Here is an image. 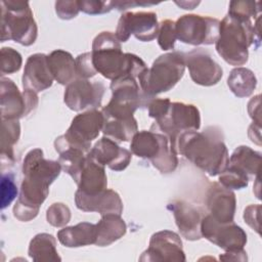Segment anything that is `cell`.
<instances>
[{
    "mask_svg": "<svg viewBox=\"0 0 262 262\" xmlns=\"http://www.w3.org/2000/svg\"><path fill=\"white\" fill-rule=\"evenodd\" d=\"M58 161L46 160L41 148L31 149L23 163L24 179L18 199L13 207V216L19 221L34 219L49 193L50 184L59 176Z\"/></svg>",
    "mask_w": 262,
    "mask_h": 262,
    "instance_id": "6da1fadb",
    "label": "cell"
},
{
    "mask_svg": "<svg viewBox=\"0 0 262 262\" xmlns=\"http://www.w3.org/2000/svg\"><path fill=\"white\" fill-rule=\"evenodd\" d=\"M222 130L209 126L203 131H188L179 135L175 148L195 167L210 176L222 173L228 165V150Z\"/></svg>",
    "mask_w": 262,
    "mask_h": 262,
    "instance_id": "7a4b0ae2",
    "label": "cell"
},
{
    "mask_svg": "<svg viewBox=\"0 0 262 262\" xmlns=\"http://www.w3.org/2000/svg\"><path fill=\"white\" fill-rule=\"evenodd\" d=\"M91 58L96 73L116 80L123 76H138L147 68L135 54L124 53L121 43L112 32H101L93 40Z\"/></svg>",
    "mask_w": 262,
    "mask_h": 262,
    "instance_id": "3957f363",
    "label": "cell"
},
{
    "mask_svg": "<svg viewBox=\"0 0 262 262\" xmlns=\"http://www.w3.org/2000/svg\"><path fill=\"white\" fill-rule=\"evenodd\" d=\"M260 16L252 20H238L228 14L220 21L219 36L215 42L218 54L231 66H243L249 59V47L260 44Z\"/></svg>",
    "mask_w": 262,
    "mask_h": 262,
    "instance_id": "277c9868",
    "label": "cell"
},
{
    "mask_svg": "<svg viewBox=\"0 0 262 262\" xmlns=\"http://www.w3.org/2000/svg\"><path fill=\"white\" fill-rule=\"evenodd\" d=\"M185 71L184 53L172 51L156 58L137 78L142 92L148 98L171 90L183 77Z\"/></svg>",
    "mask_w": 262,
    "mask_h": 262,
    "instance_id": "5b68a950",
    "label": "cell"
},
{
    "mask_svg": "<svg viewBox=\"0 0 262 262\" xmlns=\"http://www.w3.org/2000/svg\"><path fill=\"white\" fill-rule=\"evenodd\" d=\"M38 28L27 1H1V42H14L30 46L35 43Z\"/></svg>",
    "mask_w": 262,
    "mask_h": 262,
    "instance_id": "8992f818",
    "label": "cell"
},
{
    "mask_svg": "<svg viewBox=\"0 0 262 262\" xmlns=\"http://www.w3.org/2000/svg\"><path fill=\"white\" fill-rule=\"evenodd\" d=\"M130 148L133 155L150 161L163 174L174 172L177 168V152L163 133L151 130L137 131L131 139Z\"/></svg>",
    "mask_w": 262,
    "mask_h": 262,
    "instance_id": "52a82bcc",
    "label": "cell"
},
{
    "mask_svg": "<svg viewBox=\"0 0 262 262\" xmlns=\"http://www.w3.org/2000/svg\"><path fill=\"white\" fill-rule=\"evenodd\" d=\"M200 127L201 115L195 105L171 101L166 113L155 120L150 130L165 134L176 150L175 143L179 135L188 131H198Z\"/></svg>",
    "mask_w": 262,
    "mask_h": 262,
    "instance_id": "ba28073f",
    "label": "cell"
},
{
    "mask_svg": "<svg viewBox=\"0 0 262 262\" xmlns=\"http://www.w3.org/2000/svg\"><path fill=\"white\" fill-rule=\"evenodd\" d=\"M220 20L199 14H184L175 21L177 39L189 45H211L219 36Z\"/></svg>",
    "mask_w": 262,
    "mask_h": 262,
    "instance_id": "9c48e42d",
    "label": "cell"
},
{
    "mask_svg": "<svg viewBox=\"0 0 262 262\" xmlns=\"http://www.w3.org/2000/svg\"><path fill=\"white\" fill-rule=\"evenodd\" d=\"M104 117L101 111L89 110L77 115L61 139L74 147L81 148L87 152L91 149V141L94 140L102 130Z\"/></svg>",
    "mask_w": 262,
    "mask_h": 262,
    "instance_id": "30bf717a",
    "label": "cell"
},
{
    "mask_svg": "<svg viewBox=\"0 0 262 262\" xmlns=\"http://www.w3.org/2000/svg\"><path fill=\"white\" fill-rule=\"evenodd\" d=\"M37 105V93L30 90L20 92L12 80L1 77L0 106L2 119L18 120L29 115Z\"/></svg>",
    "mask_w": 262,
    "mask_h": 262,
    "instance_id": "8fae6325",
    "label": "cell"
},
{
    "mask_svg": "<svg viewBox=\"0 0 262 262\" xmlns=\"http://www.w3.org/2000/svg\"><path fill=\"white\" fill-rule=\"evenodd\" d=\"M202 237L223 249L225 252L243 250L247 244V233L233 222L220 223L210 214L201 222Z\"/></svg>",
    "mask_w": 262,
    "mask_h": 262,
    "instance_id": "7c38bea8",
    "label": "cell"
},
{
    "mask_svg": "<svg viewBox=\"0 0 262 262\" xmlns=\"http://www.w3.org/2000/svg\"><path fill=\"white\" fill-rule=\"evenodd\" d=\"M158 32L159 23L155 12L128 11L120 16L115 35L120 42L128 41L131 35L139 41L149 42L158 36Z\"/></svg>",
    "mask_w": 262,
    "mask_h": 262,
    "instance_id": "4fadbf2b",
    "label": "cell"
},
{
    "mask_svg": "<svg viewBox=\"0 0 262 262\" xmlns=\"http://www.w3.org/2000/svg\"><path fill=\"white\" fill-rule=\"evenodd\" d=\"M104 92L105 87L100 81L91 82L88 79L77 78L67 86L63 101L75 112L96 110L101 105Z\"/></svg>",
    "mask_w": 262,
    "mask_h": 262,
    "instance_id": "5bb4252c",
    "label": "cell"
},
{
    "mask_svg": "<svg viewBox=\"0 0 262 262\" xmlns=\"http://www.w3.org/2000/svg\"><path fill=\"white\" fill-rule=\"evenodd\" d=\"M186 260L180 236L171 230H161L150 236L148 248L139 257L142 262Z\"/></svg>",
    "mask_w": 262,
    "mask_h": 262,
    "instance_id": "9a60e30c",
    "label": "cell"
},
{
    "mask_svg": "<svg viewBox=\"0 0 262 262\" xmlns=\"http://www.w3.org/2000/svg\"><path fill=\"white\" fill-rule=\"evenodd\" d=\"M185 67L188 68L191 80L202 86L216 85L223 76L220 64L203 48H195L184 53Z\"/></svg>",
    "mask_w": 262,
    "mask_h": 262,
    "instance_id": "2e32d148",
    "label": "cell"
},
{
    "mask_svg": "<svg viewBox=\"0 0 262 262\" xmlns=\"http://www.w3.org/2000/svg\"><path fill=\"white\" fill-rule=\"evenodd\" d=\"M112 98L110 102L135 112L138 107L147 106L148 98L141 90L138 80L132 76H123L111 83Z\"/></svg>",
    "mask_w": 262,
    "mask_h": 262,
    "instance_id": "e0dca14e",
    "label": "cell"
},
{
    "mask_svg": "<svg viewBox=\"0 0 262 262\" xmlns=\"http://www.w3.org/2000/svg\"><path fill=\"white\" fill-rule=\"evenodd\" d=\"M205 203L210 215L216 221L220 223L233 222L236 199L231 189L222 186L219 182H213L208 187Z\"/></svg>",
    "mask_w": 262,
    "mask_h": 262,
    "instance_id": "ac0fdd59",
    "label": "cell"
},
{
    "mask_svg": "<svg viewBox=\"0 0 262 262\" xmlns=\"http://www.w3.org/2000/svg\"><path fill=\"white\" fill-rule=\"evenodd\" d=\"M167 209L172 212L175 223L181 235L188 241L202 238L201 222L202 211L195 206L181 200H175L167 205Z\"/></svg>",
    "mask_w": 262,
    "mask_h": 262,
    "instance_id": "d6986e66",
    "label": "cell"
},
{
    "mask_svg": "<svg viewBox=\"0 0 262 262\" xmlns=\"http://www.w3.org/2000/svg\"><path fill=\"white\" fill-rule=\"evenodd\" d=\"M72 178L78 185V190L85 194H96L105 190L107 186L104 166L97 163L90 154L87 155Z\"/></svg>",
    "mask_w": 262,
    "mask_h": 262,
    "instance_id": "ffe728a7",
    "label": "cell"
},
{
    "mask_svg": "<svg viewBox=\"0 0 262 262\" xmlns=\"http://www.w3.org/2000/svg\"><path fill=\"white\" fill-rule=\"evenodd\" d=\"M75 203L79 210L97 212L101 216L105 214L121 215L123 212V202L119 193L113 189H105L96 194H85L77 189Z\"/></svg>",
    "mask_w": 262,
    "mask_h": 262,
    "instance_id": "44dd1931",
    "label": "cell"
},
{
    "mask_svg": "<svg viewBox=\"0 0 262 262\" xmlns=\"http://www.w3.org/2000/svg\"><path fill=\"white\" fill-rule=\"evenodd\" d=\"M53 80L46 54L35 53L28 57L21 78L24 90L39 93L49 88Z\"/></svg>",
    "mask_w": 262,
    "mask_h": 262,
    "instance_id": "7402d4cb",
    "label": "cell"
},
{
    "mask_svg": "<svg viewBox=\"0 0 262 262\" xmlns=\"http://www.w3.org/2000/svg\"><path fill=\"white\" fill-rule=\"evenodd\" d=\"M90 156L102 166L114 171H123L131 162L132 152L121 147L115 140L103 136L90 149Z\"/></svg>",
    "mask_w": 262,
    "mask_h": 262,
    "instance_id": "603a6c76",
    "label": "cell"
},
{
    "mask_svg": "<svg viewBox=\"0 0 262 262\" xmlns=\"http://www.w3.org/2000/svg\"><path fill=\"white\" fill-rule=\"evenodd\" d=\"M47 61L50 72L57 83L68 86L78 78L76 60L70 52L56 49L47 55Z\"/></svg>",
    "mask_w": 262,
    "mask_h": 262,
    "instance_id": "cb8c5ba5",
    "label": "cell"
},
{
    "mask_svg": "<svg viewBox=\"0 0 262 262\" xmlns=\"http://www.w3.org/2000/svg\"><path fill=\"white\" fill-rule=\"evenodd\" d=\"M96 241L98 247H106L123 237L127 230L125 221L118 214H105L95 224Z\"/></svg>",
    "mask_w": 262,
    "mask_h": 262,
    "instance_id": "d4e9b609",
    "label": "cell"
},
{
    "mask_svg": "<svg viewBox=\"0 0 262 262\" xmlns=\"http://www.w3.org/2000/svg\"><path fill=\"white\" fill-rule=\"evenodd\" d=\"M57 238L67 248H79L95 244V224L80 222L74 226L63 227L57 232Z\"/></svg>",
    "mask_w": 262,
    "mask_h": 262,
    "instance_id": "484cf974",
    "label": "cell"
},
{
    "mask_svg": "<svg viewBox=\"0 0 262 262\" xmlns=\"http://www.w3.org/2000/svg\"><path fill=\"white\" fill-rule=\"evenodd\" d=\"M104 117L102 133L116 142H127L138 131L137 121L133 117Z\"/></svg>",
    "mask_w": 262,
    "mask_h": 262,
    "instance_id": "4316f807",
    "label": "cell"
},
{
    "mask_svg": "<svg viewBox=\"0 0 262 262\" xmlns=\"http://www.w3.org/2000/svg\"><path fill=\"white\" fill-rule=\"evenodd\" d=\"M29 256L35 262H56L61 258L56 250V241L49 233H38L30 242Z\"/></svg>",
    "mask_w": 262,
    "mask_h": 262,
    "instance_id": "83f0119b",
    "label": "cell"
},
{
    "mask_svg": "<svg viewBox=\"0 0 262 262\" xmlns=\"http://www.w3.org/2000/svg\"><path fill=\"white\" fill-rule=\"evenodd\" d=\"M260 161L261 152L252 149L250 146L239 145L228 159V165L246 173L252 179L258 175Z\"/></svg>",
    "mask_w": 262,
    "mask_h": 262,
    "instance_id": "f1b7e54d",
    "label": "cell"
},
{
    "mask_svg": "<svg viewBox=\"0 0 262 262\" xmlns=\"http://www.w3.org/2000/svg\"><path fill=\"white\" fill-rule=\"evenodd\" d=\"M227 85L235 96L247 97L254 92L257 86V79L251 70L237 67L230 72Z\"/></svg>",
    "mask_w": 262,
    "mask_h": 262,
    "instance_id": "f546056e",
    "label": "cell"
},
{
    "mask_svg": "<svg viewBox=\"0 0 262 262\" xmlns=\"http://www.w3.org/2000/svg\"><path fill=\"white\" fill-rule=\"evenodd\" d=\"M20 135V125L18 120L2 119V135H1V162L13 165L14 151L13 146L17 142Z\"/></svg>",
    "mask_w": 262,
    "mask_h": 262,
    "instance_id": "4dcf8cb0",
    "label": "cell"
},
{
    "mask_svg": "<svg viewBox=\"0 0 262 262\" xmlns=\"http://www.w3.org/2000/svg\"><path fill=\"white\" fill-rule=\"evenodd\" d=\"M260 11V2L231 1L229 3L228 15L238 20H251L252 17H259Z\"/></svg>",
    "mask_w": 262,
    "mask_h": 262,
    "instance_id": "1f68e13d",
    "label": "cell"
},
{
    "mask_svg": "<svg viewBox=\"0 0 262 262\" xmlns=\"http://www.w3.org/2000/svg\"><path fill=\"white\" fill-rule=\"evenodd\" d=\"M250 177L241 170L227 165L226 169L219 174V183L228 189H242L248 186Z\"/></svg>",
    "mask_w": 262,
    "mask_h": 262,
    "instance_id": "d6a6232c",
    "label": "cell"
},
{
    "mask_svg": "<svg viewBox=\"0 0 262 262\" xmlns=\"http://www.w3.org/2000/svg\"><path fill=\"white\" fill-rule=\"evenodd\" d=\"M158 44L163 50L174 49L176 42V31H175V21L171 19L162 20L159 24L158 32Z\"/></svg>",
    "mask_w": 262,
    "mask_h": 262,
    "instance_id": "836d02e7",
    "label": "cell"
},
{
    "mask_svg": "<svg viewBox=\"0 0 262 262\" xmlns=\"http://www.w3.org/2000/svg\"><path fill=\"white\" fill-rule=\"evenodd\" d=\"M46 219L54 227H63L71 220V210L63 203H54L47 209Z\"/></svg>",
    "mask_w": 262,
    "mask_h": 262,
    "instance_id": "e575fe53",
    "label": "cell"
},
{
    "mask_svg": "<svg viewBox=\"0 0 262 262\" xmlns=\"http://www.w3.org/2000/svg\"><path fill=\"white\" fill-rule=\"evenodd\" d=\"M23 63L21 55L11 47L1 48V75L12 74L19 71Z\"/></svg>",
    "mask_w": 262,
    "mask_h": 262,
    "instance_id": "d590c367",
    "label": "cell"
},
{
    "mask_svg": "<svg viewBox=\"0 0 262 262\" xmlns=\"http://www.w3.org/2000/svg\"><path fill=\"white\" fill-rule=\"evenodd\" d=\"M17 194V187L14 182V177L7 173L1 177V209H5L11 204Z\"/></svg>",
    "mask_w": 262,
    "mask_h": 262,
    "instance_id": "8d00e7d4",
    "label": "cell"
},
{
    "mask_svg": "<svg viewBox=\"0 0 262 262\" xmlns=\"http://www.w3.org/2000/svg\"><path fill=\"white\" fill-rule=\"evenodd\" d=\"M79 8L87 14H102L110 12L114 8V1L83 0L78 1Z\"/></svg>",
    "mask_w": 262,
    "mask_h": 262,
    "instance_id": "74e56055",
    "label": "cell"
},
{
    "mask_svg": "<svg viewBox=\"0 0 262 262\" xmlns=\"http://www.w3.org/2000/svg\"><path fill=\"white\" fill-rule=\"evenodd\" d=\"M76 71L77 77L81 79H89L94 77L97 73L93 67L91 52H85L79 54L76 57Z\"/></svg>",
    "mask_w": 262,
    "mask_h": 262,
    "instance_id": "f35d334b",
    "label": "cell"
},
{
    "mask_svg": "<svg viewBox=\"0 0 262 262\" xmlns=\"http://www.w3.org/2000/svg\"><path fill=\"white\" fill-rule=\"evenodd\" d=\"M80 11L78 1H56L55 12L61 19H72Z\"/></svg>",
    "mask_w": 262,
    "mask_h": 262,
    "instance_id": "ab89813d",
    "label": "cell"
},
{
    "mask_svg": "<svg viewBox=\"0 0 262 262\" xmlns=\"http://www.w3.org/2000/svg\"><path fill=\"white\" fill-rule=\"evenodd\" d=\"M260 211H261V206L259 204L250 205L244 211L245 222L259 234H260V221H259Z\"/></svg>",
    "mask_w": 262,
    "mask_h": 262,
    "instance_id": "60d3db41",
    "label": "cell"
},
{
    "mask_svg": "<svg viewBox=\"0 0 262 262\" xmlns=\"http://www.w3.org/2000/svg\"><path fill=\"white\" fill-rule=\"evenodd\" d=\"M248 112L250 117L254 120V123L260 125V95H256L249 101Z\"/></svg>",
    "mask_w": 262,
    "mask_h": 262,
    "instance_id": "b9f144b4",
    "label": "cell"
},
{
    "mask_svg": "<svg viewBox=\"0 0 262 262\" xmlns=\"http://www.w3.org/2000/svg\"><path fill=\"white\" fill-rule=\"evenodd\" d=\"M220 260L223 261H247V252L243 249L239 251H231L225 252L224 254L220 255Z\"/></svg>",
    "mask_w": 262,
    "mask_h": 262,
    "instance_id": "7bdbcfd3",
    "label": "cell"
},
{
    "mask_svg": "<svg viewBox=\"0 0 262 262\" xmlns=\"http://www.w3.org/2000/svg\"><path fill=\"white\" fill-rule=\"evenodd\" d=\"M133 5H152V3H142V2H135V1H115L114 2V7H116L119 10H126Z\"/></svg>",
    "mask_w": 262,
    "mask_h": 262,
    "instance_id": "ee69618b",
    "label": "cell"
}]
</instances>
